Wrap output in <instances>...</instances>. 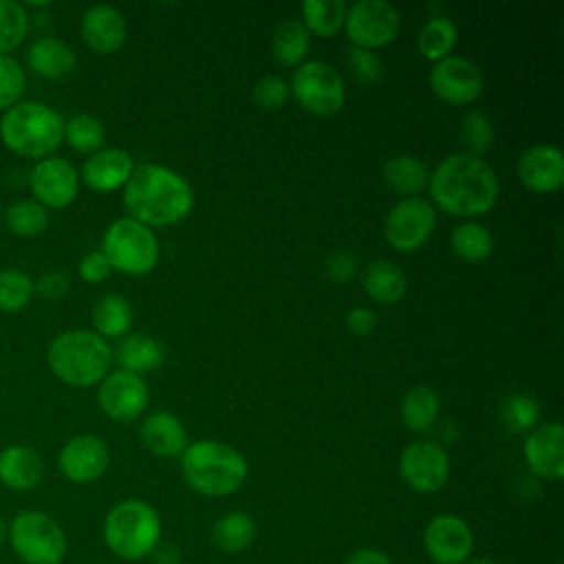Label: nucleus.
<instances>
[{
	"mask_svg": "<svg viewBox=\"0 0 564 564\" xmlns=\"http://www.w3.org/2000/svg\"><path fill=\"white\" fill-rule=\"evenodd\" d=\"M432 200L449 216H482L494 209L500 183L496 170L480 156L454 152L445 156L427 181Z\"/></svg>",
	"mask_w": 564,
	"mask_h": 564,
	"instance_id": "1",
	"label": "nucleus"
},
{
	"mask_svg": "<svg viewBox=\"0 0 564 564\" xmlns=\"http://www.w3.org/2000/svg\"><path fill=\"white\" fill-rule=\"evenodd\" d=\"M123 205L130 218L152 227L181 223L194 207L189 183L174 170L159 163L134 165L123 185Z\"/></svg>",
	"mask_w": 564,
	"mask_h": 564,
	"instance_id": "2",
	"label": "nucleus"
},
{
	"mask_svg": "<svg viewBox=\"0 0 564 564\" xmlns=\"http://www.w3.org/2000/svg\"><path fill=\"white\" fill-rule=\"evenodd\" d=\"M46 364L62 383L93 388L110 372L112 348L95 330L70 328L48 341Z\"/></svg>",
	"mask_w": 564,
	"mask_h": 564,
	"instance_id": "3",
	"label": "nucleus"
},
{
	"mask_svg": "<svg viewBox=\"0 0 564 564\" xmlns=\"http://www.w3.org/2000/svg\"><path fill=\"white\" fill-rule=\"evenodd\" d=\"M181 471L187 487L196 494L223 498L245 485L249 465L236 447L223 441L203 438L183 449Z\"/></svg>",
	"mask_w": 564,
	"mask_h": 564,
	"instance_id": "4",
	"label": "nucleus"
},
{
	"mask_svg": "<svg viewBox=\"0 0 564 564\" xmlns=\"http://www.w3.org/2000/svg\"><path fill=\"white\" fill-rule=\"evenodd\" d=\"M2 145L22 159H46L64 141V117L33 99H22L0 115Z\"/></svg>",
	"mask_w": 564,
	"mask_h": 564,
	"instance_id": "5",
	"label": "nucleus"
},
{
	"mask_svg": "<svg viewBox=\"0 0 564 564\" xmlns=\"http://www.w3.org/2000/svg\"><path fill=\"white\" fill-rule=\"evenodd\" d=\"M101 535L112 555L126 562H139L156 549L161 540V518L150 502L128 498L106 513Z\"/></svg>",
	"mask_w": 564,
	"mask_h": 564,
	"instance_id": "6",
	"label": "nucleus"
},
{
	"mask_svg": "<svg viewBox=\"0 0 564 564\" xmlns=\"http://www.w3.org/2000/svg\"><path fill=\"white\" fill-rule=\"evenodd\" d=\"M9 544L24 564H62L68 540L62 524L37 509H24L9 522Z\"/></svg>",
	"mask_w": 564,
	"mask_h": 564,
	"instance_id": "7",
	"label": "nucleus"
},
{
	"mask_svg": "<svg viewBox=\"0 0 564 564\" xmlns=\"http://www.w3.org/2000/svg\"><path fill=\"white\" fill-rule=\"evenodd\" d=\"M101 253L108 258L112 271L145 275L159 262V238L148 225L123 216L112 220L104 231Z\"/></svg>",
	"mask_w": 564,
	"mask_h": 564,
	"instance_id": "8",
	"label": "nucleus"
},
{
	"mask_svg": "<svg viewBox=\"0 0 564 564\" xmlns=\"http://www.w3.org/2000/svg\"><path fill=\"white\" fill-rule=\"evenodd\" d=\"M289 90L306 112L317 117H330L339 112L346 101V86L341 75L322 59L302 62L291 75Z\"/></svg>",
	"mask_w": 564,
	"mask_h": 564,
	"instance_id": "9",
	"label": "nucleus"
},
{
	"mask_svg": "<svg viewBox=\"0 0 564 564\" xmlns=\"http://www.w3.org/2000/svg\"><path fill=\"white\" fill-rule=\"evenodd\" d=\"M344 29L352 46L375 51L399 35L401 15L386 0H359L348 7Z\"/></svg>",
	"mask_w": 564,
	"mask_h": 564,
	"instance_id": "10",
	"label": "nucleus"
},
{
	"mask_svg": "<svg viewBox=\"0 0 564 564\" xmlns=\"http://www.w3.org/2000/svg\"><path fill=\"white\" fill-rule=\"evenodd\" d=\"M436 227V209L425 198H401L383 220V236L397 251L410 253L427 242Z\"/></svg>",
	"mask_w": 564,
	"mask_h": 564,
	"instance_id": "11",
	"label": "nucleus"
},
{
	"mask_svg": "<svg viewBox=\"0 0 564 564\" xmlns=\"http://www.w3.org/2000/svg\"><path fill=\"white\" fill-rule=\"evenodd\" d=\"M79 172L68 159L46 156L33 163L29 172L31 198L46 209L68 207L79 194Z\"/></svg>",
	"mask_w": 564,
	"mask_h": 564,
	"instance_id": "12",
	"label": "nucleus"
},
{
	"mask_svg": "<svg viewBox=\"0 0 564 564\" xmlns=\"http://www.w3.org/2000/svg\"><path fill=\"white\" fill-rule=\"evenodd\" d=\"M399 474L410 489L434 494L443 489L449 476L447 452L436 441H414L401 452Z\"/></svg>",
	"mask_w": 564,
	"mask_h": 564,
	"instance_id": "13",
	"label": "nucleus"
},
{
	"mask_svg": "<svg viewBox=\"0 0 564 564\" xmlns=\"http://www.w3.org/2000/svg\"><path fill=\"white\" fill-rule=\"evenodd\" d=\"M432 93L454 106H465L482 95V73L478 66L460 55H447L430 68Z\"/></svg>",
	"mask_w": 564,
	"mask_h": 564,
	"instance_id": "14",
	"label": "nucleus"
},
{
	"mask_svg": "<svg viewBox=\"0 0 564 564\" xmlns=\"http://www.w3.org/2000/svg\"><path fill=\"white\" fill-rule=\"evenodd\" d=\"M148 401L150 392L139 375L112 370L97 383V405L112 421L126 423L137 419L145 410Z\"/></svg>",
	"mask_w": 564,
	"mask_h": 564,
	"instance_id": "15",
	"label": "nucleus"
},
{
	"mask_svg": "<svg viewBox=\"0 0 564 564\" xmlns=\"http://www.w3.org/2000/svg\"><path fill=\"white\" fill-rule=\"evenodd\" d=\"M57 467L66 480L75 485H90L110 467V447L97 434H77L62 445Z\"/></svg>",
	"mask_w": 564,
	"mask_h": 564,
	"instance_id": "16",
	"label": "nucleus"
},
{
	"mask_svg": "<svg viewBox=\"0 0 564 564\" xmlns=\"http://www.w3.org/2000/svg\"><path fill=\"white\" fill-rule=\"evenodd\" d=\"M423 546L434 564H465L474 551V533L463 518L441 513L427 522Z\"/></svg>",
	"mask_w": 564,
	"mask_h": 564,
	"instance_id": "17",
	"label": "nucleus"
},
{
	"mask_svg": "<svg viewBox=\"0 0 564 564\" xmlns=\"http://www.w3.org/2000/svg\"><path fill=\"white\" fill-rule=\"evenodd\" d=\"M516 172L520 183L535 194H551L564 183V154L549 143H535L520 152Z\"/></svg>",
	"mask_w": 564,
	"mask_h": 564,
	"instance_id": "18",
	"label": "nucleus"
},
{
	"mask_svg": "<svg viewBox=\"0 0 564 564\" xmlns=\"http://www.w3.org/2000/svg\"><path fill=\"white\" fill-rule=\"evenodd\" d=\"M524 460L529 469L544 480H560L564 476V427L560 421L538 425L529 432L524 445Z\"/></svg>",
	"mask_w": 564,
	"mask_h": 564,
	"instance_id": "19",
	"label": "nucleus"
},
{
	"mask_svg": "<svg viewBox=\"0 0 564 564\" xmlns=\"http://www.w3.org/2000/svg\"><path fill=\"white\" fill-rule=\"evenodd\" d=\"M79 35L93 53L108 55L123 46L128 35V24L123 13L117 7L93 4L82 13Z\"/></svg>",
	"mask_w": 564,
	"mask_h": 564,
	"instance_id": "20",
	"label": "nucleus"
},
{
	"mask_svg": "<svg viewBox=\"0 0 564 564\" xmlns=\"http://www.w3.org/2000/svg\"><path fill=\"white\" fill-rule=\"evenodd\" d=\"M134 170V159L123 148H101L82 163L79 181L99 194L123 187Z\"/></svg>",
	"mask_w": 564,
	"mask_h": 564,
	"instance_id": "21",
	"label": "nucleus"
},
{
	"mask_svg": "<svg viewBox=\"0 0 564 564\" xmlns=\"http://www.w3.org/2000/svg\"><path fill=\"white\" fill-rule=\"evenodd\" d=\"M46 474L42 454L22 443H13L0 449V485L9 491H31L35 489Z\"/></svg>",
	"mask_w": 564,
	"mask_h": 564,
	"instance_id": "22",
	"label": "nucleus"
},
{
	"mask_svg": "<svg viewBox=\"0 0 564 564\" xmlns=\"http://www.w3.org/2000/svg\"><path fill=\"white\" fill-rule=\"evenodd\" d=\"M139 438L154 456L174 458L187 447V432L178 416L172 412H152L143 419L139 427Z\"/></svg>",
	"mask_w": 564,
	"mask_h": 564,
	"instance_id": "23",
	"label": "nucleus"
},
{
	"mask_svg": "<svg viewBox=\"0 0 564 564\" xmlns=\"http://www.w3.org/2000/svg\"><path fill=\"white\" fill-rule=\"evenodd\" d=\"M26 66L42 79H62L75 70L77 55L68 42L44 35L29 44Z\"/></svg>",
	"mask_w": 564,
	"mask_h": 564,
	"instance_id": "24",
	"label": "nucleus"
},
{
	"mask_svg": "<svg viewBox=\"0 0 564 564\" xmlns=\"http://www.w3.org/2000/svg\"><path fill=\"white\" fill-rule=\"evenodd\" d=\"M112 359L119 364V370L141 377L163 366L165 348L159 339L145 333H134V335H126L117 344V348L112 350Z\"/></svg>",
	"mask_w": 564,
	"mask_h": 564,
	"instance_id": "25",
	"label": "nucleus"
},
{
	"mask_svg": "<svg viewBox=\"0 0 564 564\" xmlns=\"http://www.w3.org/2000/svg\"><path fill=\"white\" fill-rule=\"evenodd\" d=\"M364 291L377 304H397L408 289V280L401 267L390 260H372L361 275Z\"/></svg>",
	"mask_w": 564,
	"mask_h": 564,
	"instance_id": "26",
	"label": "nucleus"
},
{
	"mask_svg": "<svg viewBox=\"0 0 564 564\" xmlns=\"http://www.w3.org/2000/svg\"><path fill=\"white\" fill-rule=\"evenodd\" d=\"M383 181L403 198H412L427 187L430 172L425 163L414 154H397L383 165Z\"/></svg>",
	"mask_w": 564,
	"mask_h": 564,
	"instance_id": "27",
	"label": "nucleus"
},
{
	"mask_svg": "<svg viewBox=\"0 0 564 564\" xmlns=\"http://www.w3.org/2000/svg\"><path fill=\"white\" fill-rule=\"evenodd\" d=\"M271 51L278 64L300 66L311 51V33L297 18L282 20L271 37Z\"/></svg>",
	"mask_w": 564,
	"mask_h": 564,
	"instance_id": "28",
	"label": "nucleus"
},
{
	"mask_svg": "<svg viewBox=\"0 0 564 564\" xmlns=\"http://www.w3.org/2000/svg\"><path fill=\"white\" fill-rule=\"evenodd\" d=\"M256 540V522L245 511H227L212 527V542L223 553H242Z\"/></svg>",
	"mask_w": 564,
	"mask_h": 564,
	"instance_id": "29",
	"label": "nucleus"
},
{
	"mask_svg": "<svg viewBox=\"0 0 564 564\" xmlns=\"http://www.w3.org/2000/svg\"><path fill=\"white\" fill-rule=\"evenodd\" d=\"M441 410V399L430 386H412L401 399V421L412 432H427Z\"/></svg>",
	"mask_w": 564,
	"mask_h": 564,
	"instance_id": "30",
	"label": "nucleus"
},
{
	"mask_svg": "<svg viewBox=\"0 0 564 564\" xmlns=\"http://www.w3.org/2000/svg\"><path fill=\"white\" fill-rule=\"evenodd\" d=\"M132 324V306L119 293L101 295L93 306V326L95 333L104 339H115L128 333Z\"/></svg>",
	"mask_w": 564,
	"mask_h": 564,
	"instance_id": "31",
	"label": "nucleus"
},
{
	"mask_svg": "<svg viewBox=\"0 0 564 564\" xmlns=\"http://www.w3.org/2000/svg\"><path fill=\"white\" fill-rule=\"evenodd\" d=\"M2 220L13 236L35 238L46 231L51 214L44 205L33 198H18L2 209Z\"/></svg>",
	"mask_w": 564,
	"mask_h": 564,
	"instance_id": "32",
	"label": "nucleus"
},
{
	"mask_svg": "<svg viewBox=\"0 0 564 564\" xmlns=\"http://www.w3.org/2000/svg\"><path fill=\"white\" fill-rule=\"evenodd\" d=\"M456 40H458V29L454 20L447 15H432L419 31L416 46L425 59L438 62L452 53Z\"/></svg>",
	"mask_w": 564,
	"mask_h": 564,
	"instance_id": "33",
	"label": "nucleus"
},
{
	"mask_svg": "<svg viewBox=\"0 0 564 564\" xmlns=\"http://www.w3.org/2000/svg\"><path fill=\"white\" fill-rule=\"evenodd\" d=\"M300 9L311 35L333 37L344 26L348 4L344 0H304Z\"/></svg>",
	"mask_w": 564,
	"mask_h": 564,
	"instance_id": "34",
	"label": "nucleus"
},
{
	"mask_svg": "<svg viewBox=\"0 0 564 564\" xmlns=\"http://www.w3.org/2000/svg\"><path fill=\"white\" fill-rule=\"evenodd\" d=\"M449 247L465 262H482L494 251V238L485 225L463 223L452 229Z\"/></svg>",
	"mask_w": 564,
	"mask_h": 564,
	"instance_id": "35",
	"label": "nucleus"
},
{
	"mask_svg": "<svg viewBox=\"0 0 564 564\" xmlns=\"http://www.w3.org/2000/svg\"><path fill=\"white\" fill-rule=\"evenodd\" d=\"M64 141L82 154H93L104 148L106 126L99 117L90 112H77L70 119H64Z\"/></svg>",
	"mask_w": 564,
	"mask_h": 564,
	"instance_id": "36",
	"label": "nucleus"
},
{
	"mask_svg": "<svg viewBox=\"0 0 564 564\" xmlns=\"http://www.w3.org/2000/svg\"><path fill=\"white\" fill-rule=\"evenodd\" d=\"M29 33V11L18 0H0V55H11Z\"/></svg>",
	"mask_w": 564,
	"mask_h": 564,
	"instance_id": "37",
	"label": "nucleus"
},
{
	"mask_svg": "<svg viewBox=\"0 0 564 564\" xmlns=\"http://www.w3.org/2000/svg\"><path fill=\"white\" fill-rule=\"evenodd\" d=\"M33 278L20 269H0V311L18 313L33 300Z\"/></svg>",
	"mask_w": 564,
	"mask_h": 564,
	"instance_id": "38",
	"label": "nucleus"
},
{
	"mask_svg": "<svg viewBox=\"0 0 564 564\" xmlns=\"http://www.w3.org/2000/svg\"><path fill=\"white\" fill-rule=\"evenodd\" d=\"M460 143L465 145V154L480 156L491 150L494 145V126L491 119L482 110H469L460 119L458 126Z\"/></svg>",
	"mask_w": 564,
	"mask_h": 564,
	"instance_id": "39",
	"label": "nucleus"
},
{
	"mask_svg": "<svg viewBox=\"0 0 564 564\" xmlns=\"http://www.w3.org/2000/svg\"><path fill=\"white\" fill-rule=\"evenodd\" d=\"M500 419L509 432L533 430L540 419V405L529 394H511L500 408Z\"/></svg>",
	"mask_w": 564,
	"mask_h": 564,
	"instance_id": "40",
	"label": "nucleus"
},
{
	"mask_svg": "<svg viewBox=\"0 0 564 564\" xmlns=\"http://www.w3.org/2000/svg\"><path fill=\"white\" fill-rule=\"evenodd\" d=\"M26 73L13 55H0V115L22 101Z\"/></svg>",
	"mask_w": 564,
	"mask_h": 564,
	"instance_id": "41",
	"label": "nucleus"
},
{
	"mask_svg": "<svg viewBox=\"0 0 564 564\" xmlns=\"http://www.w3.org/2000/svg\"><path fill=\"white\" fill-rule=\"evenodd\" d=\"M289 95H291V90H289V84L282 75H264L251 88L253 104L260 110H267V112L280 110L286 104Z\"/></svg>",
	"mask_w": 564,
	"mask_h": 564,
	"instance_id": "42",
	"label": "nucleus"
},
{
	"mask_svg": "<svg viewBox=\"0 0 564 564\" xmlns=\"http://www.w3.org/2000/svg\"><path fill=\"white\" fill-rule=\"evenodd\" d=\"M346 62H348V68L350 73L357 77V82L361 84H377L383 75V64H381V57L375 53V51H368V48H359V46H352L346 55Z\"/></svg>",
	"mask_w": 564,
	"mask_h": 564,
	"instance_id": "43",
	"label": "nucleus"
},
{
	"mask_svg": "<svg viewBox=\"0 0 564 564\" xmlns=\"http://www.w3.org/2000/svg\"><path fill=\"white\" fill-rule=\"evenodd\" d=\"M357 271H359V262H357V258H355L352 253H348V251H335V253L328 256L326 262H324V273H326V278H328L330 282H335V284H346V282H350V280L357 275Z\"/></svg>",
	"mask_w": 564,
	"mask_h": 564,
	"instance_id": "44",
	"label": "nucleus"
},
{
	"mask_svg": "<svg viewBox=\"0 0 564 564\" xmlns=\"http://www.w3.org/2000/svg\"><path fill=\"white\" fill-rule=\"evenodd\" d=\"M77 273H79V278H82L84 282H88V284H99V282H104V280L112 273V267H110L108 258H106V256L101 253V249H99V251H88V253L79 260Z\"/></svg>",
	"mask_w": 564,
	"mask_h": 564,
	"instance_id": "45",
	"label": "nucleus"
},
{
	"mask_svg": "<svg viewBox=\"0 0 564 564\" xmlns=\"http://www.w3.org/2000/svg\"><path fill=\"white\" fill-rule=\"evenodd\" d=\"M68 286H70L68 278L64 273H59V271H48V273L40 275L37 280H33V293L40 295L46 302L62 300L66 295Z\"/></svg>",
	"mask_w": 564,
	"mask_h": 564,
	"instance_id": "46",
	"label": "nucleus"
},
{
	"mask_svg": "<svg viewBox=\"0 0 564 564\" xmlns=\"http://www.w3.org/2000/svg\"><path fill=\"white\" fill-rule=\"evenodd\" d=\"M346 328L352 333V335H370L375 328H377V315L375 311L366 308V306H355L346 313Z\"/></svg>",
	"mask_w": 564,
	"mask_h": 564,
	"instance_id": "47",
	"label": "nucleus"
},
{
	"mask_svg": "<svg viewBox=\"0 0 564 564\" xmlns=\"http://www.w3.org/2000/svg\"><path fill=\"white\" fill-rule=\"evenodd\" d=\"M344 564H392L390 555L381 549L375 546H361L357 551H352Z\"/></svg>",
	"mask_w": 564,
	"mask_h": 564,
	"instance_id": "48",
	"label": "nucleus"
},
{
	"mask_svg": "<svg viewBox=\"0 0 564 564\" xmlns=\"http://www.w3.org/2000/svg\"><path fill=\"white\" fill-rule=\"evenodd\" d=\"M152 560L154 564H178L181 562V553L174 544H156V549L152 551Z\"/></svg>",
	"mask_w": 564,
	"mask_h": 564,
	"instance_id": "49",
	"label": "nucleus"
},
{
	"mask_svg": "<svg viewBox=\"0 0 564 564\" xmlns=\"http://www.w3.org/2000/svg\"><path fill=\"white\" fill-rule=\"evenodd\" d=\"M9 542V522L0 516V549Z\"/></svg>",
	"mask_w": 564,
	"mask_h": 564,
	"instance_id": "50",
	"label": "nucleus"
},
{
	"mask_svg": "<svg viewBox=\"0 0 564 564\" xmlns=\"http://www.w3.org/2000/svg\"><path fill=\"white\" fill-rule=\"evenodd\" d=\"M465 564H496V562L489 557H469Z\"/></svg>",
	"mask_w": 564,
	"mask_h": 564,
	"instance_id": "51",
	"label": "nucleus"
},
{
	"mask_svg": "<svg viewBox=\"0 0 564 564\" xmlns=\"http://www.w3.org/2000/svg\"><path fill=\"white\" fill-rule=\"evenodd\" d=\"M2 209H4V207H2V200H0V223H2Z\"/></svg>",
	"mask_w": 564,
	"mask_h": 564,
	"instance_id": "52",
	"label": "nucleus"
}]
</instances>
